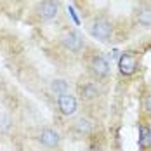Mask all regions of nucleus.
<instances>
[{"label": "nucleus", "mask_w": 151, "mask_h": 151, "mask_svg": "<svg viewBox=\"0 0 151 151\" xmlns=\"http://www.w3.org/2000/svg\"><path fill=\"white\" fill-rule=\"evenodd\" d=\"M111 33H113V24L109 21H106V19H96V21H92L91 35L94 38H97L101 42H108L109 37H111Z\"/></svg>", "instance_id": "nucleus-1"}, {"label": "nucleus", "mask_w": 151, "mask_h": 151, "mask_svg": "<svg viewBox=\"0 0 151 151\" xmlns=\"http://www.w3.org/2000/svg\"><path fill=\"white\" fill-rule=\"evenodd\" d=\"M37 16L44 21H49V19H54L58 12H59V4L56 0H44L37 5Z\"/></svg>", "instance_id": "nucleus-2"}, {"label": "nucleus", "mask_w": 151, "mask_h": 151, "mask_svg": "<svg viewBox=\"0 0 151 151\" xmlns=\"http://www.w3.org/2000/svg\"><path fill=\"white\" fill-rule=\"evenodd\" d=\"M63 45L66 47L68 50H71V52H80L83 49V38L76 31H68L63 37Z\"/></svg>", "instance_id": "nucleus-3"}, {"label": "nucleus", "mask_w": 151, "mask_h": 151, "mask_svg": "<svg viewBox=\"0 0 151 151\" xmlns=\"http://www.w3.org/2000/svg\"><path fill=\"white\" fill-rule=\"evenodd\" d=\"M58 108H59V111L63 115L71 116L76 111V99L71 94H63V96L58 97Z\"/></svg>", "instance_id": "nucleus-4"}, {"label": "nucleus", "mask_w": 151, "mask_h": 151, "mask_svg": "<svg viewBox=\"0 0 151 151\" xmlns=\"http://www.w3.org/2000/svg\"><path fill=\"white\" fill-rule=\"evenodd\" d=\"M118 66H120V71L123 73V75H134V73H136V68H137L136 56H134V54H130V52L123 54V56L120 58Z\"/></svg>", "instance_id": "nucleus-5"}, {"label": "nucleus", "mask_w": 151, "mask_h": 151, "mask_svg": "<svg viewBox=\"0 0 151 151\" xmlns=\"http://www.w3.org/2000/svg\"><path fill=\"white\" fill-rule=\"evenodd\" d=\"M38 141L45 146V148H56L59 144V134L52 129H44L38 136Z\"/></svg>", "instance_id": "nucleus-6"}, {"label": "nucleus", "mask_w": 151, "mask_h": 151, "mask_svg": "<svg viewBox=\"0 0 151 151\" xmlns=\"http://www.w3.org/2000/svg\"><path fill=\"white\" fill-rule=\"evenodd\" d=\"M91 70H92V73L97 76V78H103V76H106L108 73H109V64H108V61H106L104 58L97 56V58L92 59Z\"/></svg>", "instance_id": "nucleus-7"}, {"label": "nucleus", "mask_w": 151, "mask_h": 151, "mask_svg": "<svg viewBox=\"0 0 151 151\" xmlns=\"http://www.w3.org/2000/svg\"><path fill=\"white\" fill-rule=\"evenodd\" d=\"M136 21L141 24V26L150 28L151 26V7H148V5L139 7V11L136 12Z\"/></svg>", "instance_id": "nucleus-8"}, {"label": "nucleus", "mask_w": 151, "mask_h": 151, "mask_svg": "<svg viewBox=\"0 0 151 151\" xmlns=\"http://www.w3.org/2000/svg\"><path fill=\"white\" fill-rule=\"evenodd\" d=\"M50 91L59 97V96H63V94H68L70 85H68V82H64V80H59V78H58V80H54V82L50 83Z\"/></svg>", "instance_id": "nucleus-9"}, {"label": "nucleus", "mask_w": 151, "mask_h": 151, "mask_svg": "<svg viewBox=\"0 0 151 151\" xmlns=\"http://www.w3.org/2000/svg\"><path fill=\"white\" fill-rule=\"evenodd\" d=\"M75 127H76V130H78L80 134H87V132L91 130V123H89L87 120H83V118H80V120H76Z\"/></svg>", "instance_id": "nucleus-10"}, {"label": "nucleus", "mask_w": 151, "mask_h": 151, "mask_svg": "<svg viewBox=\"0 0 151 151\" xmlns=\"http://www.w3.org/2000/svg\"><path fill=\"white\" fill-rule=\"evenodd\" d=\"M97 94H99V91L94 85H85L83 87V97L85 99H94V97H97Z\"/></svg>", "instance_id": "nucleus-11"}, {"label": "nucleus", "mask_w": 151, "mask_h": 151, "mask_svg": "<svg viewBox=\"0 0 151 151\" xmlns=\"http://www.w3.org/2000/svg\"><path fill=\"white\" fill-rule=\"evenodd\" d=\"M144 108H146V109L151 113V96H148V97H146V101H144Z\"/></svg>", "instance_id": "nucleus-12"}]
</instances>
